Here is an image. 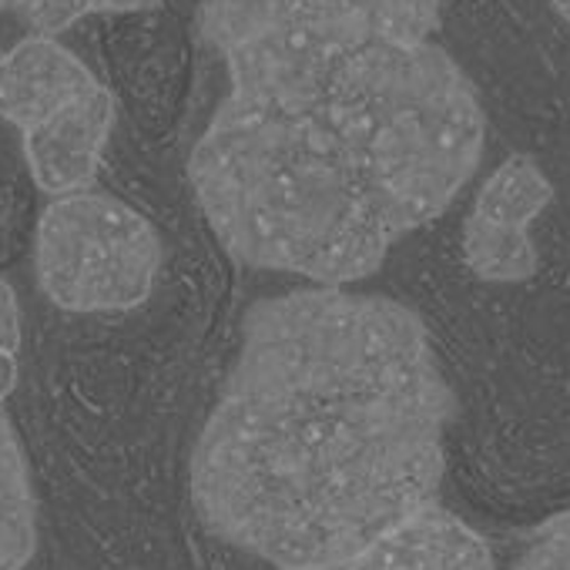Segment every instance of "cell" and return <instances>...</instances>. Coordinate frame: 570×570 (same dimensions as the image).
Wrapping results in <instances>:
<instances>
[{
  "label": "cell",
  "instance_id": "obj_10",
  "mask_svg": "<svg viewBox=\"0 0 570 570\" xmlns=\"http://www.w3.org/2000/svg\"><path fill=\"white\" fill-rule=\"evenodd\" d=\"M510 570H570V510L540 523Z\"/></svg>",
  "mask_w": 570,
  "mask_h": 570
},
{
  "label": "cell",
  "instance_id": "obj_9",
  "mask_svg": "<svg viewBox=\"0 0 570 570\" xmlns=\"http://www.w3.org/2000/svg\"><path fill=\"white\" fill-rule=\"evenodd\" d=\"M161 8V0H0V14L18 18L31 35L58 38L88 18H121Z\"/></svg>",
  "mask_w": 570,
  "mask_h": 570
},
{
  "label": "cell",
  "instance_id": "obj_7",
  "mask_svg": "<svg viewBox=\"0 0 570 570\" xmlns=\"http://www.w3.org/2000/svg\"><path fill=\"white\" fill-rule=\"evenodd\" d=\"M309 570H497L483 537L440 503L336 563Z\"/></svg>",
  "mask_w": 570,
  "mask_h": 570
},
{
  "label": "cell",
  "instance_id": "obj_3",
  "mask_svg": "<svg viewBox=\"0 0 570 570\" xmlns=\"http://www.w3.org/2000/svg\"><path fill=\"white\" fill-rule=\"evenodd\" d=\"M161 268V242L145 215L105 191L55 198L38 222V275L68 313L141 306Z\"/></svg>",
  "mask_w": 570,
  "mask_h": 570
},
{
  "label": "cell",
  "instance_id": "obj_5",
  "mask_svg": "<svg viewBox=\"0 0 570 570\" xmlns=\"http://www.w3.org/2000/svg\"><path fill=\"white\" fill-rule=\"evenodd\" d=\"M111 128L115 98L101 85L95 95L65 105L48 121L24 131V161L35 185L51 198L88 191L98 178Z\"/></svg>",
  "mask_w": 570,
  "mask_h": 570
},
{
  "label": "cell",
  "instance_id": "obj_6",
  "mask_svg": "<svg viewBox=\"0 0 570 570\" xmlns=\"http://www.w3.org/2000/svg\"><path fill=\"white\" fill-rule=\"evenodd\" d=\"M98 88V75L58 38L28 35L0 55V118L21 135Z\"/></svg>",
  "mask_w": 570,
  "mask_h": 570
},
{
  "label": "cell",
  "instance_id": "obj_1",
  "mask_svg": "<svg viewBox=\"0 0 570 570\" xmlns=\"http://www.w3.org/2000/svg\"><path fill=\"white\" fill-rule=\"evenodd\" d=\"M440 14L443 0H205L228 91L188 175L235 258L343 289L450 208L487 118Z\"/></svg>",
  "mask_w": 570,
  "mask_h": 570
},
{
  "label": "cell",
  "instance_id": "obj_11",
  "mask_svg": "<svg viewBox=\"0 0 570 570\" xmlns=\"http://www.w3.org/2000/svg\"><path fill=\"white\" fill-rule=\"evenodd\" d=\"M21 350V306L11 282L0 278V356H18Z\"/></svg>",
  "mask_w": 570,
  "mask_h": 570
},
{
  "label": "cell",
  "instance_id": "obj_2",
  "mask_svg": "<svg viewBox=\"0 0 570 570\" xmlns=\"http://www.w3.org/2000/svg\"><path fill=\"white\" fill-rule=\"evenodd\" d=\"M450 390L416 313L333 285L248 309L195 456L191 497L222 540L309 570L436 507Z\"/></svg>",
  "mask_w": 570,
  "mask_h": 570
},
{
  "label": "cell",
  "instance_id": "obj_4",
  "mask_svg": "<svg viewBox=\"0 0 570 570\" xmlns=\"http://www.w3.org/2000/svg\"><path fill=\"white\" fill-rule=\"evenodd\" d=\"M553 202V185L527 155H510L476 191L463 222L466 268L493 285L527 282L540 258L533 222Z\"/></svg>",
  "mask_w": 570,
  "mask_h": 570
},
{
  "label": "cell",
  "instance_id": "obj_8",
  "mask_svg": "<svg viewBox=\"0 0 570 570\" xmlns=\"http://www.w3.org/2000/svg\"><path fill=\"white\" fill-rule=\"evenodd\" d=\"M35 490L21 440L0 413V570H21L35 553Z\"/></svg>",
  "mask_w": 570,
  "mask_h": 570
}]
</instances>
